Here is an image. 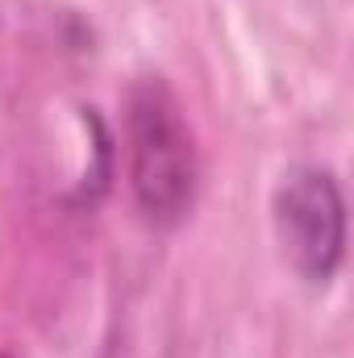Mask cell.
Segmentation results:
<instances>
[{"label": "cell", "mask_w": 354, "mask_h": 358, "mask_svg": "<svg viewBox=\"0 0 354 358\" xmlns=\"http://www.w3.org/2000/svg\"><path fill=\"white\" fill-rule=\"evenodd\" d=\"M129 187L155 225H176L196 196V146L163 80H142L125 113Z\"/></svg>", "instance_id": "6da1fadb"}, {"label": "cell", "mask_w": 354, "mask_h": 358, "mask_svg": "<svg viewBox=\"0 0 354 358\" xmlns=\"http://www.w3.org/2000/svg\"><path fill=\"white\" fill-rule=\"evenodd\" d=\"M275 225L292 267L309 283H325L338 271L346 246V213L330 171L296 167L292 176H283L275 192Z\"/></svg>", "instance_id": "7a4b0ae2"}, {"label": "cell", "mask_w": 354, "mask_h": 358, "mask_svg": "<svg viewBox=\"0 0 354 358\" xmlns=\"http://www.w3.org/2000/svg\"><path fill=\"white\" fill-rule=\"evenodd\" d=\"M0 358H13V355H0Z\"/></svg>", "instance_id": "3957f363"}]
</instances>
